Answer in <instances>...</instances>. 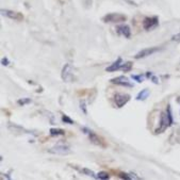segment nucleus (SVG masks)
I'll return each mask as SVG.
<instances>
[{"label":"nucleus","mask_w":180,"mask_h":180,"mask_svg":"<svg viewBox=\"0 0 180 180\" xmlns=\"http://www.w3.org/2000/svg\"><path fill=\"white\" fill-rule=\"evenodd\" d=\"M111 82L112 83H115V84H119V85H125V86H133L132 84L129 81V79L127 77H125V76H119V77L117 78H114V79L111 80Z\"/></svg>","instance_id":"9"},{"label":"nucleus","mask_w":180,"mask_h":180,"mask_svg":"<svg viewBox=\"0 0 180 180\" xmlns=\"http://www.w3.org/2000/svg\"><path fill=\"white\" fill-rule=\"evenodd\" d=\"M148 95H149V91L147 89H145V90H143L142 92H140V93H138L137 99H138V100H145V99L148 97Z\"/></svg>","instance_id":"13"},{"label":"nucleus","mask_w":180,"mask_h":180,"mask_svg":"<svg viewBox=\"0 0 180 180\" xmlns=\"http://www.w3.org/2000/svg\"><path fill=\"white\" fill-rule=\"evenodd\" d=\"M1 63H2V65H4V66L9 65V60L6 59V58H3V59L1 60Z\"/></svg>","instance_id":"21"},{"label":"nucleus","mask_w":180,"mask_h":180,"mask_svg":"<svg viewBox=\"0 0 180 180\" xmlns=\"http://www.w3.org/2000/svg\"><path fill=\"white\" fill-rule=\"evenodd\" d=\"M117 32L119 34H123L125 38H130V28L127 25H122L117 27Z\"/></svg>","instance_id":"11"},{"label":"nucleus","mask_w":180,"mask_h":180,"mask_svg":"<svg viewBox=\"0 0 180 180\" xmlns=\"http://www.w3.org/2000/svg\"><path fill=\"white\" fill-rule=\"evenodd\" d=\"M129 100H130V95H128V94L117 93V94H115V96H114V101L118 108L124 107Z\"/></svg>","instance_id":"3"},{"label":"nucleus","mask_w":180,"mask_h":180,"mask_svg":"<svg viewBox=\"0 0 180 180\" xmlns=\"http://www.w3.org/2000/svg\"><path fill=\"white\" fill-rule=\"evenodd\" d=\"M172 122H173L172 115H170V109H168L167 113H162V115H161V126H160V128L157 129L156 132L161 133L162 131H164L167 127H170V125L172 124Z\"/></svg>","instance_id":"1"},{"label":"nucleus","mask_w":180,"mask_h":180,"mask_svg":"<svg viewBox=\"0 0 180 180\" xmlns=\"http://www.w3.org/2000/svg\"><path fill=\"white\" fill-rule=\"evenodd\" d=\"M132 67V63L131 62H127V63H125L122 65V69H123L124 71H129Z\"/></svg>","instance_id":"15"},{"label":"nucleus","mask_w":180,"mask_h":180,"mask_svg":"<svg viewBox=\"0 0 180 180\" xmlns=\"http://www.w3.org/2000/svg\"><path fill=\"white\" fill-rule=\"evenodd\" d=\"M83 173H85V174H87V176H92V177H96L95 175H94V173L92 172V170H82Z\"/></svg>","instance_id":"19"},{"label":"nucleus","mask_w":180,"mask_h":180,"mask_svg":"<svg viewBox=\"0 0 180 180\" xmlns=\"http://www.w3.org/2000/svg\"><path fill=\"white\" fill-rule=\"evenodd\" d=\"M30 101H31V100H30V99H28V98L27 99H20V100H18V103L24 106V105H26V103H29Z\"/></svg>","instance_id":"17"},{"label":"nucleus","mask_w":180,"mask_h":180,"mask_svg":"<svg viewBox=\"0 0 180 180\" xmlns=\"http://www.w3.org/2000/svg\"><path fill=\"white\" fill-rule=\"evenodd\" d=\"M97 177H98V178H100V179H108V178H109V174H108V173H106V172H100Z\"/></svg>","instance_id":"16"},{"label":"nucleus","mask_w":180,"mask_h":180,"mask_svg":"<svg viewBox=\"0 0 180 180\" xmlns=\"http://www.w3.org/2000/svg\"><path fill=\"white\" fill-rule=\"evenodd\" d=\"M158 50H159L158 48H154V47L143 49V50H141L138 54H137V55H135V59H142V58H146V57H148V55H151L152 54H154V52L158 51Z\"/></svg>","instance_id":"8"},{"label":"nucleus","mask_w":180,"mask_h":180,"mask_svg":"<svg viewBox=\"0 0 180 180\" xmlns=\"http://www.w3.org/2000/svg\"><path fill=\"white\" fill-rule=\"evenodd\" d=\"M1 14L9 18H12V19L15 20H22L24 19V16H22L19 13L14 12V11H10V10H1Z\"/></svg>","instance_id":"10"},{"label":"nucleus","mask_w":180,"mask_h":180,"mask_svg":"<svg viewBox=\"0 0 180 180\" xmlns=\"http://www.w3.org/2000/svg\"><path fill=\"white\" fill-rule=\"evenodd\" d=\"M84 130L86 131L85 133H87V134H89V138H90V140H91L92 143H94V144H96V145H99V146H105L102 140H101V138H99L98 135H97L96 133L94 132V131L87 130V129H84Z\"/></svg>","instance_id":"7"},{"label":"nucleus","mask_w":180,"mask_h":180,"mask_svg":"<svg viewBox=\"0 0 180 180\" xmlns=\"http://www.w3.org/2000/svg\"><path fill=\"white\" fill-rule=\"evenodd\" d=\"M133 79H135L138 82H142L143 81V77L142 76H132Z\"/></svg>","instance_id":"20"},{"label":"nucleus","mask_w":180,"mask_h":180,"mask_svg":"<svg viewBox=\"0 0 180 180\" xmlns=\"http://www.w3.org/2000/svg\"><path fill=\"white\" fill-rule=\"evenodd\" d=\"M62 119H63V122H65V123H68V124H73V121H71V119L69 118L68 116H66V115H64V116L62 117Z\"/></svg>","instance_id":"18"},{"label":"nucleus","mask_w":180,"mask_h":180,"mask_svg":"<svg viewBox=\"0 0 180 180\" xmlns=\"http://www.w3.org/2000/svg\"><path fill=\"white\" fill-rule=\"evenodd\" d=\"M122 65H123V64H122V59L121 58H118V59H117L112 65L107 68V71H115V70H117V69L122 68Z\"/></svg>","instance_id":"12"},{"label":"nucleus","mask_w":180,"mask_h":180,"mask_svg":"<svg viewBox=\"0 0 180 180\" xmlns=\"http://www.w3.org/2000/svg\"><path fill=\"white\" fill-rule=\"evenodd\" d=\"M74 78V74H73V68L69 64H65V66L62 69V79L66 82L71 81Z\"/></svg>","instance_id":"5"},{"label":"nucleus","mask_w":180,"mask_h":180,"mask_svg":"<svg viewBox=\"0 0 180 180\" xmlns=\"http://www.w3.org/2000/svg\"><path fill=\"white\" fill-rule=\"evenodd\" d=\"M80 106H81V109L83 110V112L86 113V110H85V102H84V101H81V102H80Z\"/></svg>","instance_id":"22"},{"label":"nucleus","mask_w":180,"mask_h":180,"mask_svg":"<svg viewBox=\"0 0 180 180\" xmlns=\"http://www.w3.org/2000/svg\"><path fill=\"white\" fill-rule=\"evenodd\" d=\"M64 130L62 129H57V128H52L50 129V134L51 135H63L64 134Z\"/></svg>","instance_id":"14"},{"label":"nucleus","mask_w":180,"mask_h":180,"mask_svg":"<svg viewBox=\"0 0 180 180\" xmlns=\"http://www.w3.org/2000/svg\"><path fill=\"white\" fill-rule=\"evenodd\" d=\"M50 154H61V156H66V154H70V149L67 145H64V144H58L54 146L52 148H50L49 150Z\"/></svg>","instance_id":"2"},{"label":"nucleus","mask_w":180,"mask_h":180,"mask_svg":"<svg viewBox=\"0 0 180 180\" xmlns=\"http://www.w3.org/2000/svg\"><path fill=\"white\" fill-rule=\"evenodd\" d=\"M103 20L106 22H121L126 20V16L122 15V14H117V13H112L107 15L106 17H103Z\"/></svg>","instance_id":"4"},{"label":"nucleus","mask_w":180,"mask_h":180,"mask_svg":"<svg viewBox=\"0 0 180 180\" xmlns=\"http://www.w3.org/2000/svg\"><path fill=\"white\" fill-rule=\"evenodd\" d=\"M158 18L157 17H147L143 22V27L145 30H151L152 28H154L158 25Z\"/></svg>","instance_id":"6"}]
</instances>
